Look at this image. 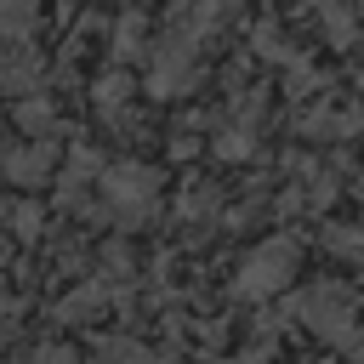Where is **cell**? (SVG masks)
Returning a JSON list of instances; mask_svg holds the SVG:
<instances>
[{
  "instance_id": "6da1fadb",
  "label": "cell",
  "mask_w": 364,
  "mask_h": 364,
  "mask_svg": "<svg viewBox=\"0 0 364 364\" xmlns=\"http://www.w3.org/2000/svg\"><path fill=\"white\" fill-rule=\"evenodd\" d=\"M102 205H108V216H114L119 228L148 222L154 205H159V171H154V165H136V159L108 165V171H102Z\"/></svg>"
},
{
  "instance_id": "7a4b0ae2",
  "label": "cell",
  "mask_w": 364,
  "mask_h": 364,
  "mask_svg": "<svg viewBox=\"0 0 364 364\" xmlns=\"http://www.w3.org/2000/svg\"><path fill=\"white\" fill-rule=\"evenodd\" d=\"M296 318H301L307 330H318L324 341H336V347H353V353H358V336H353L358 301H353V290H347V284H336V279L307 284V290L296 296Z\"/></svg>"
},
{
  "instance_id": "3957f363",
  "label": "cell",
  "mask_w": 364,
  "mask_h": 364,
  "mask_svg": "<svg viewBox=\"0 0 364 364\" xmlns=\"http://www.w3.org/2000/svg\"><path fill=\"white\" fill-rule=\"evenodd\" d=\"M296 262H301V250H296V239H267V245H256L250 256H245V267H239V296H279L290 279H296Z\"/></svg>"
},
{
  "instance_id": "277c9868",
  "label": "cell",
  "mask_w": 364,
  "mask_h": 364,
  "mask_svg": "<svg viewBox=\"0 0 364 364\" xmlns=\"http://www.w3.org/2000/svg\"><path fill=\"white\" fill-rule=\"evenodd\" d=\"M11 97H34L46 91V51L34 40H6V68H0Z\"/></svg>"
},
{
  "instance_id": "5b68a950",
  "label": "cell",
  "mask_w": 364,
  "mask_h": 364,
  "mask_svg": "<svg viewBox=\"0 0 364 364\" xmlns=\"http://www.w3.org/2000/svg\"><path fill=\"white\" fill-rule=\"evenodd\" d=\"M51 165H57L51 136H28V142H11V148H6V176H11L17 188H40V182L51 176Z\"/></svg>"
},
{
  "instance_id": "8992f818",
  "label": "cell",
  "mask_w": 364,
  "mask_h": 364,
  "mask_svg": "<svg viewBox=\"0 0 364 364\" xmlns=\"http://www.w3.org/2000/svg\"><path fill=\"white\" fill-rule=\"evenodd\" d=\"M11 119H17V131H23V136H51V131H57V108H51V97H46V91L17 97V102H11Z\"/></svg>"
},
{
  "instance_id": "52a82bcc",
  "label": "cell",
  "mask_w": 364,
  "mask_h": 364,
  "mask_svg": "<svg viewBox=\"0 0 364 364\" xmlns=\"http://www.w3.org/2000/svg\"><path fill=\"white\" fill-rule=\"evenodd\" d=\"M142 40H148L142 17H136V11H125V17L114 23V63H148V51H154V46H142Z\"/></svg>"
},
{
  "instance_id": "ba28073f",
  "label": "cell",
  "mask_w": 364,
  "mask_h": 364,
  "mask_svg": "<svg viewBox=\"0 0 364 364\" xmlns=\"http://www.w3.org/2000/svg\"><path fill=\"white\" fill-rule=\"evenodd\" d=\"M102 307H108V290H102V284H80L74 296L57 301V318H63V324H91Z\"/></svg>"
},
{
  "instance_id": "9c48e42d",
  "label": "cell",
  "mask_w": 364,
  "mask_h": 364,
  "mask_svg": "<svg viewBox=\"0 0 364 364\" xmlns=\"http://www.w3.org/2000/svg\"><path fill=\"white\" fill-rule=\"evenodd\" d=\"M313 11H318V23H324V34H330V46H353V34H358V23H353V11H347L341 0H313Z\"/></svg>"
},
{
  "instance_id": "30bf717a",
  "label": "cell",
  "mask_w": 364,
  "mask_h": 364,
  "mask_svg": "<svg viewBox=\"0 0 364 364\" xmlns=\"http://www.w3.org/2000/svg\"><path fill=\"white\" fill-rule=\"evenodd\" d=\"M131 91H136V80H131L125 68H114V74H102V80L91 85V102H97L102 114H119V102H125Z\"/></svg>"
},
{
  "instance_id": "8fae6325",
  "label": "cell",
  "mask_w": 364,
  "mask_h": 364,
  "mask_svg": "<svg viewBox=\"0 0 364 364\" xmlns=\"http://www.w3.org/2000/svg\"><path fill=\"white\" fill-rule=\"evenodd\" d=\"M40 0H6V40H34Z\"/></svg>"
},
{
  "instance_id": "7c38bea8",
  "label": "cell",
  "mask_w": 364,
  "mask_h": 364,
  "mask_svg": "<svg viewBox=\"0 0 364 364\" xmlns=\"http://www.w3.org/2000/svg\"><path fill=\"white\" fill-rule=\"evenodd\" d=\"M250 46H256V57H273V63H296V51L284 46V34H279L273 23H256V28H250Z\"/></svg>"
},
{
  "instance_id": "4fadbf2b",
  "label": "cell",
  "mask_w": 364,
  "mask_h": 364,
  "mask_svg": "<svg viewBox=\"0 0 364 364\" xmlns=\"http://www.w3.org/2000/svg\"><path fill=\"white\" fill-rule=\"evenodd\" d=\"M97 358H102V364H148V353H142L136 341H125V336H102V341H97Z\"/></svg>"
},
{
  "instance_id": "5bb4252c",
  "label": "cell",
  "mask_w": 364,
  "mask_h": 364,
  "mask_svg": "<svg viewBox=\"0 0 364 364\" xmlns=\"http://www.w3.org/2000/svg\"><path fill=\"white\" fill-rule=\"evenodd\" d=\"M324 245H330L336 256H347L353 267H364V228H330Z\"/></svg>"
},
{
  "instance_id": "9a60e30c",
  "label": "cell",
  "mask_w": 364,
  "mask_h": 364,
  "mask_svg": "<svg viewBox=\"0 0 364 364\" xmlns=\"http://www.w3.org/2000/svg\"><path fill=\"white\" fill-rule=\"evenodd\" d=\"M216 154H222V159H245V154H250V125H222Z\"/></svg>"
},
{
  "instance_id": "2e32d148",
  "label": "cell",
  "mask_w": 364,
  "mask_h": 364,
  "mask_svg": "<svg viewBox=\"0 0 364 364\" xmlns=\"http://www.w3.org/2000/svg\"><path fill=\"white\" fill-rule=\"evenodd\" d=\"M11 222H17V239H40V210L28 205V199H11Z\"/></svg>"
},
{
  "instance_id": "e0dca14e",
  "label": "cell",
  "mask_w": 364,
  "mask_h": 364,
  "mask_svg": "<svg viewBox=\"0 0 364 364\" xmlns=\"http://www.w3.org/2000/svg\"><path fill=\"white\" fill-rule=\"evenodd\" d=\"M34 364H80L68 347H34Z\"/></svg>"
},
{
  "instance_id": "ac0fdd59",
  "label": "cell",
  "mask_w": 364,
  "mask_h": 364,
  "mask_svg": "<svg viewBox=\"0 0 364 364\" xmlns=\"http://www.w3.org/2000/svg\"><path fill=\"white\" fill-rule=\"evenodd\" d=\"M358 205H364V176H358Z\"/></svg>"
}]
</instances>
